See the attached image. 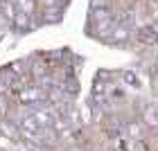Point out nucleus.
I'll return each instance as SVG.
<instances>
[{"instance_id":"nucleus-1","label":"nucleus","mask_w":158,"mask_h":151,"mask_svg":"<svg viewBox=\"0 0 158 151\" xmlns=\"http://www.w3.org/2000/svg\"><path fill=\"white\" fill-rule=\"evenodd\" d=\"M138 117L142 120V124H145L149 131H152V129H154V131H158V104H152V102L142 104Z\"/></svg>"},{"instance_id":"nucleus-2","label":"nucleus","mask_w":158,"mask_h":151,"mask_svg":"<svg viewBox=\"0 0 158 151\" xmlns=\"http://www.w3.org/2000/svg\"><path fill=\"white\" fill-rule=\"evenodd\" d=\"M118 81L122 86H127V88H131V90H142V86H145V81H142V77L138 70H120V79Z\"/></svg>"}]
</instances>
